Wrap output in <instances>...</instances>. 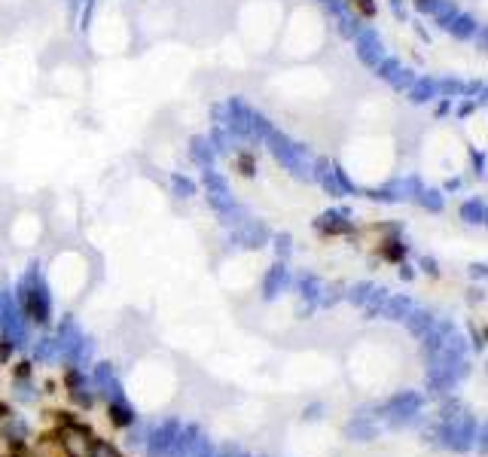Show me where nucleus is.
Returning a JSON list of instances; mask_svg holds the SVG:
<instances>
[{"label": "nucleus", "instance_id": "1", "mask_svg": "<svg viewBox=\"0 0 488 457\" xmlns=\"http://www.w3.org/2000/svg\"><path fill=\"white\" fill-rule=\"evenodd\" d=\"M21 311L31 323H46L49 320V305L46 299L40 296V290H34V286H28V290H21Z\"/></svg>", "mask_w": 488, "mask_h": 457}, {"label": "nucleus", "instance_id": "2", "mask_svg": "<svg viewBox=\"0 0 488 457\" xmlns=\"http://www.w3.org/2000/svg\"><path fill=\"white\" fill-rule=\"evenodd\" d=\"M107 418H110V424L120 427V430H125V427L135 424V411H131L122 400H110V405H107Z\"/></svg>", "mask_w": 488, "mask_h": 457}, {"label": "nucleus", "instance_id": "3", "mask_svg": "<svg viewBox=\"0 0 488 457\" xmlns=\"http://www.w3.org/2000/svg\"><path fill=\"white\" fill-rule=\"evenodd\" d=\"M12 351H16V342H12V338H0V366L10 363Z\"/></svg>", "mask_w": 488, "mask_h": 457}, {"label": "nucleus", "instance_id": "4", "mask_svg": "<svg viewBox=\"0 0 488 457\" xmlns=\"http://www.w3.org/2000/svg\"><path fill=\"white\" fill-rule=\"evenodd\" d=\"M238 171L244 177H254V159H250L247 153H238Z\"/></svg>", "mask_w": 488, "mask_h": 457}, {"label": "nucleus", "instance_id": "5", "mask_svg": "<svg viewBox=\"0 0 488 457\" xmlns=\"http://www.w3.org/2000/svg\"><path fill=\"white\" fill-rule=\"evenodd\" d=\"M12 375H16L19 381H28V378H31V363H16V369H12Z\"/></svg>", "mask_w": 488, "mask_h": 457}, {"label": "nucleus", "instance_id": "6", "mask_svg": "<svg viewBox=\"0 0 488 457\" xmlns=\"http://www.w3.org/2000/svg\"><path fill=\"white\" fill-rule=\"evenodd\" d=\"M12 415V409H10V405H6V402H0V421H6V418H10Z\"/></svg>", "mask_w": 488, "mask_h": 457}]
</instances>
